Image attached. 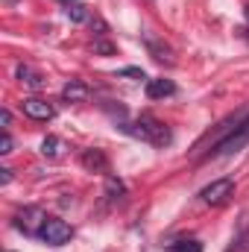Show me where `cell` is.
Segmentation results:
<instances>
[{
    "label": "cell",
    "instance_id": "1",
    "mask_svg": "<svg viewBox=\"0 0 249 252\" xmlns=\"http://www.w3.org/2000/svg\"><path fill=\"white\" fill-rule=\"evenodd\" d=\"M249 144V112L238 121V124L232 126L208 153H205V158H223V156H235V153H241L244 147Z\"/></svg>",
    "mask_w": 249,
    "mask_h": 252
},
{
    "label": "cell",
    "instance_id": "2",
    "mask_svg": "<svg viewBox=\"0 0 249 252\" xmlns=\"http://www.w3.org/2000/svg\"><path fill=\"white\" fill-rule=\"evenodd\" d=\"M126 129H129L135 138H141V141H150V144H158V147L170 141V132L164 129V124H158V121H156V118H150V115H141L135 124L126 126Z\"/></svg>",
    "mask_w": 249,
    "mask_h": 252
},
{
    "label": "cell",
    "instance_id": "3",
    "mask_svg": "<svg viewBox=\"0 0 249 252\" xmlns=\"http://www.w3.org/2000/svg\"><path fill=\"white\" fill-rule=\"evenodd\" d=\"M232 196H235V182L232 179H214L211 185H205L199 190V199L205 205H226Z\"/></svg>",
    "mask_w": 249,
    "mask_h": 252
},
{
    "label": "cell",
    "instance_id": "4",
    "mask_svg": "<svg viewBox=\"0 0 249 252\" xmlns=\"http://www.w3.org/2000/svg\"><path fill=\"white\" fill-rule=\"evenodd\" d=\"M70 235H73V229L59 220V217H47L44 220V226H41V232H38V238L44 241V244H50V247H62L70 241Z\"/></svg>",
    "mask_w": 249,
    "mask_h": 252
},
{
    "label": "cell",
    "instance_id": "5",
    "mask_svg": "<svg viewBox=\"0 0 249 252\" xmlns=\"http://www.w3.org/2000/svg\"><path fill=\"white\" fill-rule=\"evenodd\" d=\"M44 220H47V214L41 208H35V205H30V208H24V211L15 214V226L24 229L27 235H38L41 226H44Z\"/></svg>",
    "mask_w": 249,
    "mask_h": 252
},
{
    "label": "cell",
    "instance_id": "6",
    "mask_svg": "<svg viewBox=\"0 0 249 252\" xmlns=\"http://www.w3.org/2000/svg\"><path fill=\"white\" fill-rule=\"evenodd\" d=\"M24 115L27 118H32V121H53L56 118V109L47 103V100H38V97H30V100H24Z\"/></svg>",
    "mask_w": 249,
    "mask_h": 252
},
{
    "label": "cell",
    "instance_id": "7",
    "mask_svg": "<svg viewBox=\"0 0 249 252\" xmlns=\"http://www.w3.org/2000/svg\"><path fill=\"white\" fill-rule=\"evenodd\" d=\"M176 94V85L170 79H150L147 82V97L150 100H164V97H173Z\"/></svg>",
    "mask_w": 249,
    "mask_h": 252
},
{
    "label": "cell",
    "instance_id": "8",
    "mask_svg": "<svg viewBox=\"0 0 249 252\" xmlns=\"http://www.w3.org/2000/svg\"><path fill=\"white\" fill-rule=\"evenodd\" d=\"M88 94H91V88H88L85 82H79V79H70V82L62 88V97L67 100V103H85Z\"/></svg>",
    "mask_w": 249,
    "mask_h": 252
},
{
    "label": "cell",
    "instance_id": "9",
    "mask_svg": "<svg viewBox=\"0 0 249 252\" xmlns=\"http://www.w3.org/2000/svg\"><path fill=\"white\" fill-rule=\"evenodd\" d=\"M82 167H85V170L103 173V170L109 167V161H106V156H103L100 150H85V153H82Z\"/></svg>",
    "mask_w": 249,
    "mask_h": 252
},
{
    "label": "cell",
    "instance_id": "10",
    "mask_svg": "<svg viewBox=\"0 0 249 252\" xmlns=\"http://www.w3.org/2000/svg\"><path fill=\"white\" fill-rule=\"evenodd\" d=\"M15 73H18V79H21L24 85H30V88H41V85H44L41 73H35V70H30V67H24V64H21Z\"/></svg>",
    "mask_w": 249,
    "mask_h": 252
},
{
    "label": "cell",
    "instance_id": "11",
    "mask_svg": "<svg viewBox=\"0 0 249 252\" xmlns=\"http://www.w3.org/2000/svg\"><path fill=\"white\" fill-rule=\"evenodd\" d=\"M147 47H150V53H153V59L156 62H167L173 64V56H170V47H161L156 38H147Z\"/></svg>",
    "mask_w": 249,
    "mask_h": 252
},
{
    "label": "cell",
    "instance_id": "12",
    "mask_svg": "<svg viewBox=\"0 0 249 252\" xmlns=\"http://www.w3.org/2000/svg\"><path fill=\"white\" fill-rule=\"evenodd\" d=\"M41 153H44L47 158H56V156L62 153V141H59V138H53V135H50V138H44V141H41Z\"/></svg>",
    "mask_w": 249,
    "mask_h": 252
},
{
    "label": "cell",
    "instance_id": "13",
    "mask_svg": "<svg viewBox=\"0 0 249 252\" xmlns=\"http://www.w3.org/2000/svg\"><path fill=\"white\" fill-rule=\"evenodd\" d=\"M226 252H249V226L232 241V247H229Z\"/></svg>",
    "mask_w": 249,
    "mask_h": 252
},
{
    "label": "cell",
    "instance_id": "14",
    "mask_svg": "<svg viewBox=\"0 0 249 252\" xmlns=\"http://www.w3.org/2000/svg\"><path fill=\"white\" fill-rule=\"evenodd\" d=\"M64 12H67V18H70L73 24H82V21L88 18V12H85V6H82V3H73V6H64Z\"/></svg>",
    "mask_w": 249,
    "mask_h": 252
},
{
    "label": "cell",
    "instance_id": "15",
    "mask_svg": "<svg viewBox=\"0 0 249 252\" xmlns=\"http://www.w3.org/2000/svg\"><path fill=\"white\" fill-rule=\"evenodd\" d=\"M170 252H202V244L199 241H176V244H170Z\"/></svg>",
    "mask_w": 249,
    "mask_h": 252
},
{
    "label": "cell",
    "instance_id": "16",
    "mask_svg": "<svg viewBox=\"0 0 249 252\" xmlns=\"http://www.w3.org/2000/svg\"><path fill=\"white\" fill-rule=\"evenodd\" d=\"M0 153H3V156H9V153H12V138H9V132L3 135V150H0Z\"/></svg>",
    "mask_w": 249,
    "mask_h": 252
},
{
    "label": "cell",
    "instance_id": "17",
    "mask_svg": "<svg viewBox=\"0 0 249 252\" xmlns=\"http://www.w3.org/2000/svg\"><path fill=\"white\" fill-rule=\"evenodd\" d=\"M0 173H3V176H0V185H9V179H12V170H9V167H3Z\"/></svg>",
    "mask_w": 249,
    "mask_h": 252
},
{
    "label": "cell",
    "instance_id": "18",
    "mask_svg": "<svg viewBox=\"0 0 249 252\" xmlns=\"http://www.w3.org/2000/svg\"><path fill=\"white\" fill-rule=\"evenodd\" d=\"M9 124H12V115H9V109H3V129H9Z\"/></svg>",
    "mask_w": 249,
    "mask_h": 252
},
{
    "label": "cell",
    "instance_id": "19",
    "mask_svg": "<svg viewBox=\"0 0 249 252\" xmlns=\"http://www.w3.org/2000/svg\"><path fill=\"white\" fill-rule=\"evenodd\" d=\"M64 6H73V3H79V0H62Z\"/></svg>",
    "mask_w": 249,
    "mask_h": 252
},
{
    "label": "cell",
    "instance_id": "20",
    "mask_svg": "<svg viewBox=\"0 0 249 252\" xmlns=\"http://www.w3.org/2000/svg\"><path fill=\"white\" fill-rule=\"evenodd\" d=\"M3 3H15V0H3Z\"/></svg>",
    "mask_w": 249,
    "mask_h": 252
},
{
    "label": "cell",
    "instance_id": "21",
    "mask_svg": "<svg viewBox=\"0 0 249 252\" xmlns=\"http://www.w3.org/2000/svg\"><path fill=\"white\" fill-rule=\"evenodd\" d=\"M247 21H249V9H247Z\"/></svg>",
    "mask_w": 249,
    "mask_h": 252
}]
</instances>
